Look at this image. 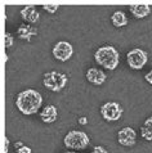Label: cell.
I'll return each instance as SVG.
<instances>
[{
    "instance_id": "13",
    "label": "cell",
    "mask_w": 152,
    "mask_h": 153,
    "mask_svg": "<svg viewBox=\"0 0 152 153\" xmlns=\"http://www.w3.org/2000/svg\"><path fill=\"white\" fill-rule=\"evenodd\" d=\"M129 10L136 18L141 19L151 13V7L148 4H132V5L129 7Z\"/></svg>"
},
{
    "instance_id": "14",
    "label": "cell",
    "mask_w": 152,
    "mask_h": 153,
    "mask_svg": "<svg viewBox=\"0 0 152 153\" xmlns=\"http://www.w3.org/2000/svg\"><path fill=\"white\" fill-rule=\"evenodd\" d=\"M111 22L115 27L120 28V27H125L126 25H128V17L124 12L121 10H116L115 13L111 16Z\"/></svg>"
},
{
    "instance_id": "18",
    "label": "cell",
    "mask_w": 152,
    "mask_h": 153,
    "mask_svg": "<svg viewBox=\"0 0 152 153\" xmlns=\"http://www.w3.org/2000/svg\"><path fill=\"white\" fill-rule=\"evenodd\" d=\"M90 153H108L106 148H103V147H101V146H95L94 148L92 149Z\"/></svg>"
},
{
    "instance_id": "23",
    "label": "cell",
    "mask_w": 152,
    "mask_h": 153,
    "mask_svg": "<svg viewBox=\"0 0 152 153\" xmlns=\"http://www.w3.org/2000/svg\"><path fill=\"white\" fill-rule=\"evenodd\" d=\"M23 146H25V144H23L22 142H16V144H14L16 151H17V149H19V148H21V147H23Z\"/></svg>"
},
{
    "instance_id": "7",
    "label": "cell",
    "mask_w": 152,
    "mask_h": 153,
    "mask_svg": "<svg viewBox=\"0 0 152 153\" xmlns=\"http://www.w3.org/2000/svg\"><path fill=\"white\" fill-rule=\"evenodd\" d=\"M53 56L56 59L61 62H67L72 57L74 54V48L69 41H58L56 45L53 46Z\"/></svg>"
},
{
    "instance_id": "21",
    "label": "cell",
    "mask_w": 152,
    "mask_h": 153,
    "mask_svg": "<svg viewBox=\"0 0 152 153\" xmlns=\"http://www.w3.org/2000/svg\"><path fill=\"white\" fill-rule=\"evenodd\" d=\"M145 79H146V81L148 82L150 85H152V70L150 72H147L146 76H145Z\"/></svg>"
},
{
    "instance_id": "11",
    "label": "cell",
    "mask_w": 152,
    "mask_h": 153,
    "mask_svg": "<svg viewBox=\"0 0 152 153\" xmlns=\"http://www.w3.org/2000/svg\"><path fill=\"white\" fill-rule=\"evenodd\" d=\"M40 120L45 124H53L58 118V109L56 105H46L39 113Z\"/></svg>"
},
{
    "instance_id": "10",
    "label": "cell",
    "mask_w": 152,
    "mask_h": 153,
    "mask_svg": "<svg viewBox=\"0 0 152 153\" xmlns=\"http://www.w3.org/2000/svg\"><path fill=\"white\" fill-rule=\"evenodd\" d=\"M19 14H21V18H22L25 22L30 23V25L37 23V21L40 18L39 12H37V9L34 5H27V7L22 8L19 12Z\"/></svg>"
},
{
    "instance_id": "4",
    "label": "cell",
    "mask_w": 152,
    "mask_h": 153,
    "mask_svg": "<svg viewBox=\"0 0 152 153\" xmlns=\"http://www.w3.org/2000/svg\"><path fill=\"white\" fill-rule=\"evenodd\" d=\"M67 81H69V76L66 74H62V72H58V71L45 72L44 79H43L44 86L53 93L61 91L62 89L66 86Z\"/></svg>"
},
{
    "instance_id": "12",
    "label": "cell",
    "mask_w": 152,
    "mask_h": 153,
    "mask_svg": "<svg viewBox=\"0 0 152 153\" xmlns=\"http://www.w3.org/2000/svg\"><path fill=\"white\" fill-rule=\"evenodd\" d=\"M17 35H18V37L22 40L31 41L32 37L35 35H37V28L35 26H32V25L22 23V25H19L18 30H17Z\"/></svg>"
},
{
    "instance_id": "2",
    "label": "cell",
    "mask_w": 152,
    "mask_h": 153,
    "mask_svg": "<svg viewBox=\"0 0 152 153\" xmlns=\"http://www.w3.org/2000/svg\"><path fill=\"white\" fill-rule=\"evenodd\" d=\"M94 59L103 68L113 71L120 63V54L117 49L112 45H103L94 53Z\"/></svg>"
},
{
    "instance_id": "5",
    "label": "cell",
    "mask_w": 152,
    "mask_h": 153,
    "mask_svg": "<svg viewBox=\"0 0 152 153\" xmlns=\"http://www.w3.org/2000/svg\"><path fill=\"white\" fill-rule=\"evenodd\" d=\"M126 61H128V65L132 70H142L148 61V54L143 49L136 48L126 54Z\"/></svg>"
},
{
    "instance_id": "19",
    "label": "cell",
    "mask_w": 152,
    "mask_h": 153,
    "mask_svg": "<svg viewBox=\"0 0 152 153\" xmlns=\"http://www.w3.org/2000/svg\"><path fill=\"white\" fill-rule=\"evenodd\" d=\"M4 147H3V153H8V149H9V138L4 137Z\"/></svg>"
},
{
    "instance_id": "17",
    "label": "cell",
    "mask_w": 152,
    "mask_h": 153,
    "mask_svg": "<svg viewBox=\"0 0 152 153\" xmlns=\"http://www.w3.org/2000/svg\"><path fill=\"white\" fill-rule=\"evenodd\" d=\"M13 42H14V39H13V36H12V33L7 32L5 33V46L7 48H10V46L13 45Z\"/></svg>"
},
{
    "instance_id": "8",
    "label": "cell",
    "mask_w": 152,
    "mask_h": 153,
    "mask_svg": "<svg viewBox=\"0 0 152 153\" xmlns=\"http://www.w3.org/2000/svg\"><path fill=\"white\" fill-rule=\"evenodd\" d=\"M117 140L124 147H133L137 142V133L132 127H122L117 134Z\"/></svg>"
},
{
    "instance_id": "6",
    "label": "cell",
    "mask_w": 152,
    "mask_h": 153,
    "mask_svg": "<svg viewBox=\"0 0 152 153\" xmlns=\"http://www.w3.org/2000/svg\"><path fill=\"white\" fill-rule=\"evenodd\" d=\"M99 112H101V116L106 121L113 122V121L120 120L124 109H122V107L117 102H107V103H104L102 107H101Z\"/></svg>"
},
{
    "instance_id": "15",
    "label": "cell",
    "mask_w": 152,
    "mask_h": 153,
    "mask_svg": "<svg viewBox=\"0 0 152 153\" xmlns=\"http://www.w3.org/2000/svg\"><path fill=\"white\" fill-rule=\"evenodd\" d=\"M141 135L147 142H151L152 140V116L147 117L146 121L143 122V126L141 127Z\"/></svg>"
},
{
    "instance_id": "22",
    "label": "cell",
    "mask_w": 152,
    "mask_h": 153,
    "mask_svg": "<svg viewBox=\"0 0 152 153\" xmlns=\"http://www.w3.org/2000/svg\"><path fill=\"white\" fill-rule=\"evenodd\" d=\"M79 124L80 125H86L88 124V118L86 117H79Z\"/></svg>"
},
{
    "instance_id": "1",
    "label": "cell",
    "mask_w": 152,
    "mask_h": 153,
    "mask_svg": "<svg viewBox=\"0 0 152 153\" xmlns=\"http://www.w3.org/2000/svg\"><path fill=\"white\" fill-rule=\"evenodd\" d=\"M41 104H43V97L39 91L34 90V89H27V90L21 91L16 99V105L18 111L26 116L37 113Z\"/></svg>"
},
{
    "instance_id": "24",
    "label": "cell",
    "mask_w": 152,
    "mask_h": 153,
    "mask_svg": "<svg viewBox=\"0 0 152 153\" xmlns=\"http://www.w3.org/2000/svg\"><path fill=\"white\" fill-rule=\"evenodd\" d=\"M63 153H79V152H76V151H66V152H63Z\"/></svg>"
},
{
    "instance_id": "16",
    "label": "cell",
    "mask_w": 152,
    "mask_h": 153,
    "mask_svg": "<svg viewBox=\"0 0 152 153\" xmlns=\"http://www.w3.org/2000/svg\"><path fill=\"white\" fill-rule=\"evenodd\" d=\"M43 9L46 10L50 14H54L58 9H60V5H58V4H54V5H43Z\"/></svg>"
},
{
    "instance_id": "9",
    "label": "cell",
    "mask_w": 152,
    "mask_h": 153,
    "mask_svg": "<svg viewBox=\"0 0 152 153\" xmlns=\"http://www.w3.org/2000/svg\"><path fill=\"white\" fill-rule=\"evenodd\" d=\"M86 80L90 84L95 85V86H101V85H103L104 82H106L107 76L102 70L92 67V68H89L86 71Z\"/></svg>"
},
{
    "instance_id": "3",
    "label": "cell",
    "mask_w": 152,
    "mask_h": 153,
    "mask_svg": "<svg viewBox=\"0 0 152 153\" xmlns=\"http://www.w3.org/2000/svg\"><path fill=\"white\" fill-rule=\"evenodd\" d=\"M63 143H65L66 148H70L71 151H79V149H85L90 144V139L85 131L71 130L65 135Z\"/></svg>"
},
{
    "instance_id": "20",
    "label": "cell",
    "mask_w": 152,
    "mask_h": 153,
    "mask_svg": "<svg viewBox=\"0 0 152 153\" xmlns=\"http://www.w3.org/2000/svg\"><path fill=\"white\" fill-rule=\"evenodd\" d=\"M31 148L30 147H27V146H23V147H21L19 149H17V153H31Z\"/></svg>"
}]
</instances>
